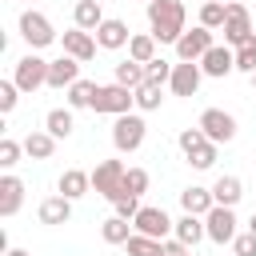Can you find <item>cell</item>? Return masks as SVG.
<instances>
[{
  "label": "cell",
  "mask_w": 256,
  "mask_h": 256,
  "mask_svg": "<svg viewBox=\"0 0 256 256\" xmlns=\"http://www.w3.org/2000/svg\"><path fill=\"white\" fill-rule=\"evenodd\" d=\"M20 204H24V180L20 176H0V216L8 220V216H16L20 212Z\"/></svg>",
  "instance_id": "obj_15"
},
{
  "label": "cell",
  "mask_w": 256,
  "mask_h": 256,
  "mask_svg": "<svg viewBox=\"0 0 256 256\" xmlns=\"http://www.w3.org/2000/svg\"><path fill=\"white\" fill-rule=\"evenodd\" d=\"M48 64H52V60H40L36 52L20 56V60H16V72H12L16 88H20V92H36L40 84H48Z\"/></svg>",
  "instance_id": "obj_7"
},
{
  "label": "cell",
  "mask_w": 256,
  "mask_h": 256,
  "mask_svg": "<svg viewBox=\"0 0 256 256\" xmlns=\"http://www.w3.org/2000/svg\"><path fill=\"white\" fill-rule=\"evenodd\" d=\"M144 80H148L144 64H136V60H120V64H116V84H124V88H132V92H136Z\"/></svg>",
  "instance_id": "obj_28"
},
{
  "label": "cell",
  "mask_w": 256,
  "mask_h": 256,
  "mask_svg": "<svg viewBox=\"0 0 256 256\" xmlns=\"http://www.w3.org/2000/svg\"><path fill=\"white\" fill-rule=\"evenodd\" d=\"M144 4H152V0H144Z\"/></svg>",
  "instance_id": "obj_46"
},
{
  "label": "cell",
  "mask_w": 256,
  "mask_h": 256,
  "mask_svg": "<svg viewBox=\"0 0 256 256\" xmlns=\"http://www.w3.org/2000/svg\"><path fill=\"white\" fill-rule=\"evenodd\" d=\"M252 84H256V76H252Z\"/></svg>",
  "instance_id": "obj_47"
},
{
  "label": "cell",
  "mask_w": 256,
  "mask_h": 256,
  "mask_svg": "<svg viewBox=\"0 0 256 256\" xmlns=\"http://www.w3.org/2000/svg\"><path fill=\"white\" fill-rule=\"evenodd\" d=\"M96 92H100V84H92V80H76V84L68 88V108H92Z\"/></svg>",
  "instance_id": "obj_29"
},
{
  "label": "cell",
  "mask_w": 256,
  "mask_h": 256,
  "mask_svg": "<svg viewBox=\"0 0 256 256\" xmlns=\"http://www.w3.org/2000/svg\"><path fill=\"white\" fill-rule=\"evenodd\" d=\"M208 48H212V28L196 24L192 32H184V36H180V44H176V56H180V60H192V64H200Z\"/></svg>",
  "instance_id": "obj_11"
},
{
  "label": "cell",
  "mask_w": 256,
  "mask_h": 256,
  "mask_svg": "<svg viewBox=\"0 0 256 256\" xmlns=\"http://www.w3.org/2000/svg\"><path fill=\"white\" fill-rule=\"evenodd\" d=\"M224 44H232V48H244L248 40H256V32H252V16H248V8L240 4V0H232L228 4V20H224Z\"/></svg>",
  "instance_id": "obj_6"
},
{
  "label": "cell",
  "mask_w": 256,
  "mask_h": 256,
  "mask_svg": "<svg viewBox=\"0 0 256 256\" xmlns=\"http://www.w3.org/2000/svg\"><path fill=\"white\" fill-rule=\"evenodd\" d=\"M16 100H20V88H16V80H0V112H4V116L16 108Z\"/></svg>",
  "instance_id": "obj_38"
},
{
  "label": "cell",
  "mask_w": 256,
  "mask_h": 256,
  "mask_svg": "<svg viewBox=\"0 0 256 256\" xmlns=\"http://www.w3.org/2000/svg\"><path fill=\"white\" fill-rule=\"evenodd\" d=\"M160 100H164V84L144 80V84L136 88V108H140V112H156V108H160Z\"/></svg>",
  "instance_id": "obj_30"
},
{
  "label": "cell",
  "mask_w": 256,
  "mask_h": 256,
  "mask_svg": "<svg viewBox=\"0 0 256 256\" xmlns=\"http://www.w3.org/2000/svg\"><path fill=\"white\" fill-rule=\"evenodd\" d=\"M216 4H232V0H216Z\"/></svg>",
  "instance_id": "obj_45"
},
{
  "label": "cell",
  "mask_w": 256,
  "mask_h": 256,
  "mask_svg": "<svg viewBox=\"0 0 256 256\" xmlns=\"http://www.w3.org/2000/svg\"><path fill=\"white\" fill-rule=\"evenodd\" d=\"M184 20H188V12L180 0H152L148 4V28H152L156 44H180V36L188 32Z\"/></svg>",
  "instance_id": "obj_1"
},
{
  "label": "cell",
  "mask_w": 256,
  "mask_h": 256,
  "mask_svg": "<svg viewBox=\"0 0 256 256\" xmlns=\"http://www.w3.org/2000/svg\"><path fill=\"white\" fill-rule=\"evenodd\" d=\"M240 196H244L240 176H220V180L212 184V200H216V204H224V208H236V204H240Z\"/></svg>",
  "instance_id": "obj_22"
},
{
  "label": "cell",
  "mask_w": 256,
  "mask_h": 256,
  "mask_svg": "<svg viewBox=\"0 0 256 256\" xmlns=\"http://www.w3.org/2000/svg\"><path fill=\"white\" fill-rule=\"evenodd\" d=\"M132 228H136L140 236L168 240V232H176V220H168V212H164V208H152V204H144V208H140V216L132 220Z\"/></svg>",
  "instance_id": "obj_9"
},
{
  "label": "cell",
  "mask_w": 256,
  "mask_h": 256,
  "mask_svg": "<svg viewBox=\"0 0 256 256\" xmlns=\"http://www.w3.org/2000/svg\"><path fill=\"white\" fill-rule=\"evenodd\" d=\"M188 252H192V248H184L176 236H172V240H164V256H188Z\"/></svg>",
  "instance_id": "obj_42"
},
{
  "label": "cell",
  "mask_w": 256,
  "mask_h": 256,
  "mask_svg": "<svg viewBox=\"0 0 256 256\" xmlns=\"http://www.w3.org/2000/svg\"><path fill=\"white\" fill-rule=\"evenodd\" d=\"M224 20H228V4H216V0H204V8H200V24L204 28H224Z\"/></svg>",
  "instance_id": "obj_32"
},
{
  "label": "cell",
  "mask_w": 256,
  "mask_h": 256,
  "mask_svg": "<svg viewBox=\"0 0 256 256\" xmlns=\"http://www.w3.org/2000/svg\"><path fill=\"white\" fill-rule=\"evenodd\" d=\"M148 184H152V176H148L144 168H128V172H124V196H144Z\"/></svg>",
  "instance_id": "obj_33"
},
{
  "label": "cell",
  "mask_w": 256,
  "mask_h": 256,
  "mask_svg": "<svg viewBox=\"0 0 256 256\" xmlns=\"http://www.w3.org/2000/svg\"><path fill=\"white\" fill-rule=\"evenodd\" d=\"M196 128H200L212 144H228V140H236V116H228L224 108H204Z\"/></svg>",
  "instance_id": "obj_8"
},
{
  "label": "cell",
  "mask_w": 256,
  "mask_h": 256,
  "mask_svg": "<svg viewBox=\"0 0 256 256\" xmlns=\"http://www.w3.org/2000/svg\"><path fill=\"white\" fill-rule=\"evenodd\" d=\"M188 256H192V252H188Z\"/></svg>",
  "instance_id": "obj_48"
},
{
  "label": "cell",
  "mask_w": 256,
  "mask_h": 256,
  "mask_svg": "<svg viewBox=\"0 0 256 256\" xmlns=\"http://www.w3.org/2000/svg\"><path fill=\"white\" fill-rule=\"evenodd\" d=\"M144 136H148L144 116H136V112L116 116V124H112V144H116V152H136V148L144 144Z\"/></svg>",
  "instance_id": "obj_4"
},
{
  "label": "cell",
  "mask_w": 256,
  "mask_h": 256,
  "mask_svg": "<svg viewBox=\"0 0 256 256\" xmlns=\"http://www.w3.org/2000/svg\"><path fill=\"white\" fill-rule=\"evenodd\" d=\"M92 36H96V44H100V48H124V44L132 40L128 24H124V20H112V16H108V20H104Z\"/></svg>",
  "instance_id": "obj_17"
},
{
  "label": "cell",
  "mask_w": 256,
  "mask_h": 256,
  "mask_svg": "<svg viewBox=\"0 0 256 256\" xmlns=\"http://www.w3.org/2000/svg\"><path fill=\"white\" fill-rule=\"evenodd\" d=\"M20 36H24V40H28V48L36 52V48H48V44L56 40V28H52V20H48L44 12L24 8V12H20Z\"/></svg>",
  "instance_id": "obj_3"
},
{
  "label": "cell",
  "mask_w": 256,
  "mask_h": 256,
  "mask_svg": "<svg viewBox=\"0 0 256 256\" xmlns=\"http://www.w3.org/2000/svg\"><path fill=\"white\" fill-rule=\"evenodd\" d=\"M144 72H148V80H152V84H168V80H172V72H176V64H168L164 56H156L152 64H144Z\"/></svg>",
  "instance_id": "obj_34"
},
{
  "label": "cell",
  "mask_w": 256,
  "mask_h": 256,
  "mask_svg": "<svg viewBox=\"0 0 256 256\" xmlns=\"http://www.w3.org/2000/svg\"><path fill=\"white\" fill-rule=\"evenodd\" d=\"M112 208H116V216H124V220H136L140 216V196H120V200H112Z\"/></svg>",
  "instance_id": "obj_40"
},
{
  "label": "cell",
  "mask_w": 256,
  "mask_h": 256,
  "mask_svg": "<svg viewBox=\"0 0 256 256\" xmlns=\"http://www.w3.org/2000/svg\"><path fill=\"white\" fill-rule=\"evenodd\" d=\"M76 80H80V60L60 56V60L48 64V88H72Z\"/></svg>",
  "instance_id": "obj_16"
},
{
  "label": "cell",
  "mask_w": 256,
  "mask_h": 256,
  "mask_svg": "<svg viewBox=\"0 0 256 256\" xmlns=\"http://www.w3.org/2000/svg\"><path fill=\"white\" fill-rule=\"evenodd\" d=\"M236 72L256 76V40H248L244 48H236Z\"/></svg>",
  "instance_id": "obj_37"
},
{
  "label": "cell",
  "mask_w": 256,
  "mask_h": 256,
  "mask_svg": "<svg viewBox=\"0 0 256 256\" xmlns=\"http://www.w3.org/2000/svg\"><path fill=\"white\" fill-rule=\"evenodd\" d=\"M232 256H256V232H244L232 240Z\"/></svg>",
  "instance_id": "obj_41"
},
{
  "label": "cell",
  "mask_w": 256,
  "mask_h": 256,
  "mask_svg": "<svg viewBox=\"0 0 256 256\" xmlns=\"http://www.w3.org/2000/svg\"><path fill=\"white\" fill-rule=\"evenodd\" d=\"M200 80H204V68L192 64V60H180L176 72H172V80H168V88H172L176 96H196V92H200Z\"/></svg>",
  "instance_id": "obj_13"
},
{
  "label": "cell",
  "mask_w": 256,
  "mask_h": 256,
  "mask_svg": "<svg viewBox=\"0 0 256 256\" xmlns=\"http://www.w3.org/2000/svg\"><path fill=\"white\" fill-rule=\"evenodd\" d=\"M188 164H192V168H200V172H204V168H212V164H216V144L208 140V144H200L196 152H188Z\"/></svg>",
  "instance_id": "obj_36"
},
{
  "label": "cell",
  "mask_w": 256,
  "mask_h": 256,
  "mask_svg": "<svg viewBox=\"0 0 256 256\" xmlns=\"http://www.w3.org/2000/svg\"><path fill=\"white\" fill-rule=\"evenodd\" d=\"M176 240H180L184 248H196L200 240H208V228H204V216H192V212H184V216L176 220Z\"/></svg>",
  "instance_id": "obj_19"
},
{
  "label": "cell",
  "mask_w": 256,
  "mask_h": 256,
  "mask_svg": "<svg viewBox=\"0 0 256 256\" xmlns=\"http://www.w3.org/2000/svg\"><path fill=\"white\" fill-rule=\"evenodd\" d=\"M204 228H208V240L212 244H228V240H236V212L224 208V204H216L204 216Z\"/></svg>",
  "instance_id": "obj_10"
},
{
  "label": "cell",
  "mask_w": 256,
  "mask_h": 256,
  "mask_svg": "<svg viewBox=\"0 0 256 256\" xmlns=\"http://www.w3.org/2000/svg\"><path fill=\"white\" fill-rule=\"evenodd\" d=\"M176 144H180V152H184V156H188V152H196V148H200V144H208V136H204V132H200V128H184V132H180V140H176Z\"/></svg>",
  "instance_id": "obj_39"
},
{
  "label": "cell",
  "mask_w": 256,
  "mask_h": 256,
  "mask_svg": "<svg viewBox=\"0 0 256 256\" xmlns=\"http://www.w3.org/2000/svg\"><path fill=\"white\" fill-rule=\"evenodd\" d=\"M72 216V200L68 196H48L40 204V224H68Z\"/></svg>",
  "instance_id": "obj_23"
},
{
  "label": "cell",
  "mask_w": 256,
  "mask_h": 256,
  "mask_svg": "<svg viewBox=\"0 0 256 256\" xmlns=\"http://www.w3.org/2000/svg\"><path fill=\"white\" fill-rule=\"evenodd\" d=\"M248 232H256V212H252V220H248Z\"/></svg>",
  "instance_id": "obj_44"
},
{
  "label": "cell",
  "mask_w": 256,
  "mask_h": 256,
  "mask_svg": "<svg viewBox=\"0 0 256 256\" xmlns=\"http://www.w3.org/2000/svg\"><path fill=\"white\" fill-rule=\"evenodd\" d=\"M24 152H28L32 160H48V156L56 152V136H52V132H28V136H24Z\"/></svg>",
  "instance_id": "obj_27"
},
{
  "label": "cell",
  "mask_w": 256,
  "mask_h": 256,
  "mask_svg": "<svg viewBox=\"0 0 256 256\" xmlns=\"http://www.w3.org/2000/svg\"><path fill=\"white\" fill-rule=\"evenodd\" d=\"M20 152H24V144H16L12 136H4L0 140V168H16L20 164Z\"/></svg>",
  "instance_id": "obj_35"
},
{
  "label": "cell",
  "mask_w": 256,
  "mask_h": 256,
  "mask_svg": "<svg viewBox=\"0 0 256 256\" xmlns=\"http://www.w3.org/2000/svg\"><path fill=\"white\" fill-rule=\"evenodd\" d=\"M56 188H60V196H68V200H80L84 192H92V172H80V168H68V172H60V180H56Z\"/></svg>",
  "instance_id": "obj_18"
},
{
  "label": "cell",
  "mask_w": 256,
  "mask_h": 256,
  "mask_svg": "<svg viewBox=\"0 0 256 256\" xmlns=\"http://www.w3.org/2000/svg\"><path fill=\"white\" fill-rule=\"evenodd\" d=\"M124 248H128V256H164V240H152V236H140V232H132V240Z\"/></svg>",
  "instance_id": "obj_31"
},
{
  "label": "cell",
  "mask_w": 256,
  "mask_h": 256,
  "mask_svg": "<svg viewBox=\"0 0 256 256\" xmlns=\"http://www.w3.org/2000/svg\"><path fill=\"white\" fill-rule=\"evenodd\" d=\"M200 68H204V76H212V80H224L228 72H236V52H232L228 44H212V48L204 52Z\"/></svg>",
  "instance_id": "obj_12"
},
{
  "label": "cell",
  "mask_w": 256,
  "mask_h": 256,
  "mask_svg": "<svg viewBox=\"0 0 256 256\" xmlns=\"http://www.w3.org/2000/svg\"><path fill=\"white\" fill-rule=\"evenodd\" d=\"M72 20H76V28H84V32H96L108 16L100 12V0H76V8H72Z\"/></svg>",
  "instance_id": "obj_21"
},
{
  "label": "cell",
  "mask_w": 256,
  "mask_h": 256,
  "mask_svg": "<svg viewBox=\"0 0 256 256\" xmlns=\"http://www.w3.org/2000/svg\"><path fill=\"white\" fill-rule=\"evenodd\" d=\"M128 60L152 64V60H156V36H152V32H136V36L128 40Z\"/></svg>",
  "instance_id": "obj_24"
},
{
  "label": "cell",
  "mask_w": 256,
  "mask_h": 256,
  "mask_svg": "<svg viewBox=\"0 0 256 256\" xmlns=\"http://www.w3.org/2000/svg\"><path fill=\"white\" fill-rule=\"evenodd\" d=\"M132 104H136V92L112 80V84H100V92H96V100H92V112H96V116H128Z\"/></svg>",
  "instance_id": "obj_2"
},
{
  "label": "cell",
  "mask_w": 256,
  "mask_h": 256,
  "mask_svg": "<svg viewBox=\"0 0 256 256\" xmlns=\"http://www.w3.org/2000/svg\"><path fill=\"white\" fill-rule=\"evenodd\" d=\"M180 204H184V212H192V216H208V212L216 208V200H212V188H200V184L184 188V192H180Z\"/></svg>",
  "instance_id": "obj_20"
},
{
  "label": "cell",
  "mask_w": 256,
  "mask_h": 256,
  "mask_svg": "<svg viewBox=\"0 0 256 256\" xmlns=\"http://www.w3.org/2000/svg\"><path fill=\"white\" fill-rule=\"evenodd\" d=\"M124 164L120 160H100L96 164V172H92V188H96V196H104V200H120L124 196Z\"/></svg>",
  "instance_id": "obj_5"
},
{
  "label": "cell",
  "mask_w": 256,
  "mask_h": 256,
  "mask_svg": "<svg viewBox=\"0 0 256 256\" xmlns=\"http://www.w3.org/2000/svg\"><path fill=\"white\" fill-rule=\"evenodd\" d=\"M132 220H124V216H108L104 224H100V236H104V244H128L132 240Z\"/></svg>",
  "instance_id": "obj_26"
},
{
  "label": "cell",
  "mask_w": 256,
  "mask_h": 256,
  "mask_svg": "<svg viewBox=\"0 0 256 256\" xmlns=\"http://www.w3.org/2000/svg\"><path fill=\"white\" fill-rule=\"evenodd\" d=\"M4 256H28V252H24V248H8Z\"/></svg>",
  "instance_id": "obj_43"
},
{
  "label": "cell",
  "mask_w": 256,
  "mask_h": 256,
  "mask_svg": "<svg viewBox=\"0 0 256 256\" xmlns=\"http://www.w3.org/2000/svg\"><path fill=\"white\" fill-rule=\"evenodd\" d=\"M60 44H64V56H72V60H80V64H84V60H92V56H96V48H100V44H96V36H92V32H84V28L64 32V36H60Z\"/></svg>",
  "instance_id": "obj_14"
},
{
  "label": "cell",
  "mask_w": 256,
  "mask_h": 256,
  "mask_svg": "<svg viewBox=\"0 0 256 256\" xmlns=\"http://www.w3.org/2000/svg\"><path fill=\"white\" fill-rule=\"evenodd\" d=\"M72 128H76L72 108H52V112L44 116V132H52L56 140H68V136H72Z\"/></svg>",
  "instance_id": "obj_25"
}]
</instances>
